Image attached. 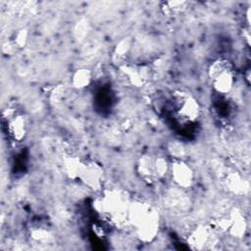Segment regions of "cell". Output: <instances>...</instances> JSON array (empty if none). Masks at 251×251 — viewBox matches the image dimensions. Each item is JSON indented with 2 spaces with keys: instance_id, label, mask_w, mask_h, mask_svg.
<instances>
[{
  "instance_id": "obj_1",
  "label": "cell",
  "mask_w": 251,
  "mask_h": 251,
  "mask_svg": "<svg viewBox=\"0 0 251 251\" xmlns=\"http://www.w3.org/2000/svg\"><path fill=\"white\" fill-rule=\"evenodd\" d=\"M128 221L134 226L136 233L142 241H151L157 235L159 219L157 212L151 206L139 202L130 204Z\"/></svg>"
},
{
  "instance_id": "obj_2",
  "label": "cell",
  "mask_w": 251,
  "mask_h": 251,
  "mask_svg": "<svg viewBox=\"0 0 251 251\" xmlns=\"http://www.w3.org/2000/svg\"><path fill=\"white\" fill-rule=\"evenodd\" d=\"M170 170L173 180L178 187L186 189L193 184L194 173L183 160H175Z\"/></svg>"
},
{
  "instance_id": "obj_3",
  "label": "cell",
  "mask_w": 251,
  "mask_h": 251,
  "mask_svg": "<svg viewBox=\"0 0 251 251\" xmlns=\"http://www.w3.org/2000/svg\"><path fill=\"white\" fill-rule=\"evenodd\" d=\"M102 168L94 162H82L81 170L78 176L86 186L91 189H99L102 184Z\"/></svg>"
},
{
  "instance_id": "obj_4",
  "label": "cell",
  "mask_w": 251,
  "mask_h": 251,
  "mask_svg": "<svg viewBox=\"0 0 251 251\" xmlns=\"http://www.w3.org/2000/svg\"><path fill=\"white\" fill-rule=\"evenodd\" d=\"M178 115L186 121H195L200 113L198 102L189 94L179 93L176 97Z\"/></svg>"
},
{
  "instance_id": "obj_5",
  "label": "cell",
  "mask_w": 251,
  "mask_h": 251,
  "mask_svg": "<svg viewBox=\"0 0 251 251\" xmlns=\"http://www.w3.org/2000/svg\"><path fill=\"white\" fill-rule=\"evenodd\" d=\"M8 121V132L15 141H21L24 139L26 133V123L23 116L11 114H4Z\"/></svg>"
},
{
  "instance_id": "obj_6",
  "label": "cell",
  "mask_w": 251,
  "mask_h": 251,
  "mask_svg": "<svg viewBox=\"0 0 251 251\" xmlns=\"http://www.w3.org/2000/svg\"><path fill=\"white\" fill-rule=\"evenodd\" d=\"M210 231L207 227L198 226L191 231L187 238V242L193 249H201L209 243Z\"/></svg>"
},
{
  "instance_id": "obj_7",
  "label": "cell",
  "mask_w": 251,
  "mask_h": 251,
  "mask_svg": "<svg viewBox=\"0 0 251 251\" xmlns=\"http://www.w3.org/2000/svg\"><path fill=\"white\" fill-rule=\"evenodd\" d=\"M212 80H213L214 88L219 93L226 94V93L229 92L231 90V88L233 86V82H234L231 69L220 74L219 75H217Z\"/></svg>"
},
{
  "instance_id": "obj_8",
  "label": "cell",
  "mask_w": 251,
  "mask_h": 251,
  "mask_svg": "<svg viewBox=\"0 0 251 251\" xmlns=\"http://www.w3.org/2000/svg\"><path fill=\"white\" fill-rule=\"evenodd\" d=\"M229 226L227 231L235 237H240L244 234L246 223L243 216L238 211H231L228 215Z\"/></svg>"
},
{
  "instance_id": "obj_9",
  "label": "cell",
  "mask_w": 251,
  "mask_h": 251,
  "mask_svg": "<svg viewBox=\"0 0 251 251\" xmlns=\"http://www.w3.org/2000/svg\"><path fill=\"white\" fill-rule=\"evenodd\" d=\"M92 79V73L90 70L82 68L76 70L72 77V83L73 85L77 89L85 88L89 85Z\"/></svg>"
},
{
  "instance_id": "obj_10",
  "label": "cell",
  "mask_w": 251,
  "mask_h": 251,
  "mask_svg": "<svg viewBox=\"0 0 251 251\" xmlns=\"http://www.w3.org/2000/svg\"><path fill=\"white\" fill-rule=\"evenodd\" d=\"M65 172L68 175L69 177L71 178H78L81 166H82V161L79 160V158L75 157V156H68L65 161Z\"/></svg>"
},
{
  "instance_id": "obj_11",
  "label": "cell",
  "mask_w": 251,
  "mask_h": 251,
  "mask_svg": "<svg viewBox=\"0 0 251 251\" xmlns=\"http://www.w3.org/2000/svg\"><path fill=\"white\" fill-rule=\"evenodd\" d=\"M138 173L144 178H152L156 177L154 173V159L150 156H143L137 165Z\"/></svg>"
},
{
  "instance_id": "obj_12",
  "label": "cell",
  "mask_w": 251,
  "mask_h": 251,
  "mask_svg": "<svg viewBox=\"0 0 251 251\" xmlns=\"http://www.w3.org/2000/svg\"><path fill=\"white\" fill-rule=\"evenodd\" d=\"M227 188L234 193H242L244 189V183L242 178L236 173H228L225 178Z\"/></svg>"
},
{
  "instance_id": "obj_13",
  "label": "cell",
  "mask_w": 251,
  "mask_h": 251,
  "mask_svg": "<svg viewBox=\"0 0 251 251\" xmlns=\"http://www.w3.org/2000/svg\"><path fill=\"white\" fill-rule=\"evenodd\" d=\"M231 67H230V64L226 61V60H224V59H218L216 61H214L210 68H209V76L211 79L215 78L217 75H219L220 74L227 71V70H230Z\"/></svg>"
},
{
  "instance_id": "obj_14",
  "label": "cell",
  "mask_w": 251,
  "mask_h": 251,
  "mask_svg": "<svg viewBox=\"0 0 251 251\" xmlns=\"http://www.w3.org/2000/svg\"><path fill=\"white\" fill-rule=\"evenodd\" d=\"M186 6L184 1H167L163 3L162 9L168 16H176L179 14Z\"/></svg>"
},
{
  "instance_id": "obj_15",
  "label": "cell",
  "mask_w": 251,
  "mask_h": 251,
  "mask_svg": "<svg viewBox=\"0 0 251 251\" xmlns=\"http://www.w3.org/2000/svg\"><path fill=\"white\" fill-rule=\"evenodd\" d=\"M170 171V165L166 158L157 157L154 159V173L156 177H164Z\"/></svg>"
},
{
  "instance_id": "obj_16",
  "label": "cell",
  "mask_w": 251,
  "mask_h": 251,
  "mask_svg": "<svg viewBox=\"0 0 251 251\" xmlns=\"http://www.w3.org/2000/svg\"><path fill=\"white\" fill-rule=\"evenodd\" d=\"M168 151H169L170 155L172 157H174L175 160H182L183 156L185 155L184 146L177 141L170 142V144L168 146Z\"/></svg>"
},
{
  "instance_id": "obj_17",
  "label": "cell",
  "mask_w": 251,
  "mask_h": 251,
  "mask_svg": "<svg viewBox=\"0 0 251 251\" xmlns=\"http://www.w3.org/2000/svg\"><path fill=\"white\" fill-rule=\"evenodd\" d=\"M130 47V42L128 39H123L119 42V44L116 46L115 53H114V58L118 59V61L124 60V58L126 56L128 50Z\"/></svg>"
},
{
  "instance_id": "obj_18",
  "label": "cell",
  "mask_w": 251,
  "mask_h": 251,
  "mask_svg": "<svg viewBox=\"0 0 251 251\" xmlns=\"http://www.w3.org/2000/svg\"><path fill=\"white\" fill-rule=\"evenodd\" d=\"M27 37H28V33L26 29H20L14 37V42L15 45H17L19 48H22L25 45L26 41H27Z\"/></svg>"
},
{
  "instance_id": "obj_19",
  "label": "cell",
  "mask_w": 251,
  "mask_h": 251,
  "mask_svg": "<svg viewBox=\"0 0 251 251\" xmlns=\"http://www.w3.org/2000/svg\"><path fill=\"white\" fill-rule=\"evenodd\" d=\"M31 236L37 241H42L48 237V231L43 228H34L31 231Z\"/></svg>"
}]
</instances>
